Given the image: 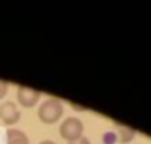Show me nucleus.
<instances>
[{
    "mask_svg": "<svg viewBox=\"0 0 151 144\" xmlns=\"http://www.w3.org/2000/svg\"><path fill=\"white\" fill-rule=\"evenodd\" d=\"M69 144H91V140L86 139V137H82V139H78V140H75V142H69Z\"/></svg>",
    "mask_w": 151,
    "mask_h": 144,
    "instance_id": "1a4fd4ad",
    "label": "nucleus"
},
{
    "mask_svg": "<svg viewBox=\"0 0 151 144\" xmlns=\"http://www.w3.org/2000/svg\"><path fill=\"white\" fill-rule=\"evenodd\" d=\"M62 112H64L62 102L57 100V98H48V100H45V102L39 105L37 116H39V119H41L43 123L52 125V123H55V121L60 119Z\"/></svg>",
    "mask_w": 151,
    "mask_h": 144,
    "instance_id": "f257e3e1",
    "label": "nucleus"
},
{
    "mask_svg": "<svg viewBox=\"0 0 151 144\" xmlns=\"http://www.w3.org/2000/svg\"><path fill=\"white\" fill-rule=\"evenodd\" d=\"M0 119H2L6 125H16L20 121V110L13 102H6L0 105Z\"/></svg>",
    "mask_w": 151,
    "mask_h": 144,
    "instance_id": "20e7f679",
    "label": "nucleus"
},
{
    "mask_svg": "<svg viewBox=\"0 0 151 144\" xmlns=\"http://www.w3.org/2000/svg\"><path fill=\"white\" fill-rule=\"evenodd\" d=\"M59 133L62 139H66L68 142H75V140H78L82 139L84 135V125L80 119L77 117H68L60 123V128H59Z\"/></svg>",
    "mask_w": 151,
    "mask_h": 144,
    "instance_id": "f03ea898",
    "label": "nucleus"
},
{
    "mask_svg": "<svg viewBox=\"0 0 151 144\" xmlns=\"http://www.w3.org/2000/svg\"><path fill=\"white\" fill-rule=\"evenodd\" d=\"M7 144H29V139L22 130H7Z\"/></svg>",
    "mask_w": 151,
    "mask_h": 144,
    "instance_id": "39448f33",
    "label": "nucleus"
},
{
    "mask_svg": "<svg viewBox=\"0 0 151 144\" xmlns=\"http://www.w3.org/2000/svg\"><path fill=\"white\" fill-rule=\"evenodd\" d=\"M119 130H121V142H128V140H132L133 137H135V130H132V128H126V126H119Z\"/></svg>",
    "mask_w": 151,
    "mask_h": 144,
    "instance_id": "423d86ee",
    "label": "nucleus"
},
{
    "mask_svg": "<svg viewBox=\"0 0 151 144\" xmlns=\"http://www.w3.org/2000/svg\"><path fill=\"white\" fill-rule=\"evenodd\" d=\"M7 93V82H2L0 80V98H4Z\"/></svg>",
    "mask_w": 151,
    "mask_h": 144,
    "instance_id": "6e6552de",
    "label": "nucleus"
},
{
    "mask_svg": "<svg viewBox=\"0 0 151 144\" xmlns=\"http://www.w3.org/2000/svg\"><path fill=\"white\" fill-rule=\"evenodd\" d=\"M39 144H55L53 140H43V142H39Z\"/></svg>",
    "mask_w": 151,
    "mask_h": 144,
    "instance_id": "9d476101",
    "label": "nucleus"
},
{
    "mask_svg": "<svg viewBox=\"0 0 151 144\" xmlns=\"http://www.w3.org/2000/svg\"><path fill=\"white\" fill-rule=\"evenodd\" d=\"M41 98V93L36 91V89H30V87H25V86H18V103L30 109L34 107Z\"/></svg>",
    "mask_w": 151,
    "mask_h": 144,
    "instance_id": "7ed1b4c3",
    "label": "nucleus"
},
{
    "mask_svg": "<svg viewBox=\"0 0 151 144\" xmlns=\"http://www.w3.org/2000/svg\"><path fill=\"white\" fill-rule=\"evenodd\" d=\"M116 140V133H112V132H107L105 133V139H103V142L105 144H112Z\"/></svg>",
    "mask_w": 151,
    "mask_h": 144,
    "instance_id": "0eeeda50",
    "label": "nucleus"
}]
</instances>
